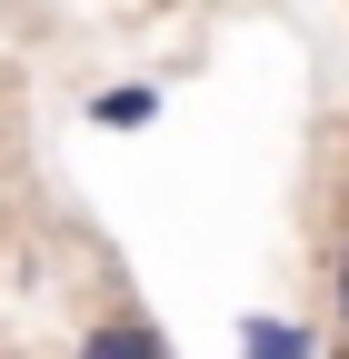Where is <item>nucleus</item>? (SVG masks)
Wrapping results in <instances>:
<instances>
[{
	"label": "nucleus",
	"instance_id": "7ed1b4c3",
	"mask_svg": "<svg viewBox=\"0 0 349 359\" xmlns=\"http://www.w3.org/2000/svg\"><path fill=\"white\" fill-rule=\"evenodd\" d=\"M90 120H100V130H150V120H160V80H110V90H90Z\"/></svg>",
	"mask_w": 349,
	"mask_h": 359
},
{
	"label": "nucleus",
	"instance_id": "f257e3e1",
	"mask_svg": "<svg viewBox=\"0 0 349 359\" xmlns=\"http://www.w3.org/2000/svg\"><path fill=\"white\" fill-rule=\"evenodd\" d=\"M70 359H170V339H160L150 309H100V320L80 330V349H70Z\"/></svg>",
	"mask_w": 349,
	"mask_h": 359
},
{
	"label": "nucleus",
	"instance_id": "20e7f679",
	"mask_svg": "<svg viewBox=\"0 0 349 359\" xmlns=\"http://www.w3.org/2000/svg\"><path fill=\"white\" fill-rule=\"evenodd\" d=\"M329 309H339V330H349V240L329 250Z\"/></svg>",
	"mask_w": 349,
	"mask_h": 359
},
{
	"label": "nucleus",
	"instance_id": "f03ea898",
	"mask_svg": "<svg viewBox=\"0 0 349 359\" xmlns=\"http://www.w3.org/2000/svg\"><path fill=\"white\" fill-rule=\"evenodd\" d=\"M240 359H320V330L310 320H280V309H249L240 320Z\"/></svg>",
	"mask_w": 349,
	"mask_h": 359
}]
</instances>
